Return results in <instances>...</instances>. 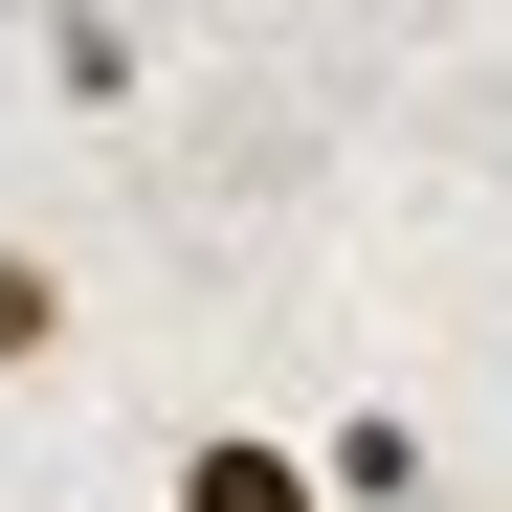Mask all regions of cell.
I'll list each match as a JSON object with an SVG mask.
<instances>
[{"label":"cell","instance_id":"1","mask_svg":"<svg viewBox=\"0 0 512 512\" xmlns=\"http://www.w3.org/2000/svg\"><path fill=\"white\" fill-rule=\"evenodd\" d=\"M156 512H334V468H312V446H268V423H179Z\"/></svg>","mask_w":512,"mask_h":512},{"label":"cell","instance_id":"2","mask_svg":"<svg viewBox=\"0 0 512 512\" xmlns=\"http://www.w3.org/2000/svg\"><path fill=\"white\" fill-rule=\"evenodd\" d=\"M312 468H334V512H423V423H401V401H357Z\"/></svg>","mask_w":512,"mask_h":512},{"label":"cell","instance_id":"3","mask_svg":"<svg viewBox=\"0 0 512 512\" xmlns=\"http://www.w3.org/2000/svg\"><path fill=\"white\" fill-rule=\"evenodd\" d=\"M45 90L67 112H134V23H112V0H45Z\"/></svg>","mask_w":512,"mask_h":512},{"label":"cell","instance_id":"4","mask_svg":"<svg viewBox=\"0 0 512 512\" xmlns=\"http://www.w3.org/2000/svg\"><path fill=\"white\" fill-rule=\"evenodd\" d=\"M67 357V268H45V245H0V379H45Z\"/></svg>","mask_w":512,"mask_h":512}]
</instances>
